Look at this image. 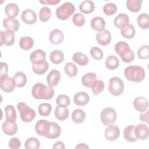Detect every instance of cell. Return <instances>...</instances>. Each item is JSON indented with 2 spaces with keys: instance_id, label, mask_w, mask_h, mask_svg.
<instances>
[{
  "instance_id": "6da1fadb",
  "label": "cell",
  "mask_w": 149,
  "mask_h": 149,
  "mask_svg": "<svg viewBox=\"0 0 149 149\" xmlns=\"http://www.w3.org/2000/svg\"><path fill=\"white\" fill-rule=\"evenodd\" d=\"M33 97L37 100H50L55 94L52 87L46 86L42 83H36L31 90Z\"/></svg>"
},
{
  "instance_id": "7a4b0ae2",
  "label": "cell",
  "mask_w": 149,
  "mask_h": 149,
  "mask_svg": "<svg viewBox=\"0 0 149 149\" xmlns=\"http://www.w3.org/2000/svg\"><path fill=\"white\" fill-rule=\"evenodd\" d=\"M115 51L124 62H131L134 59L133 51L130 49L129 44L125 41L118 42L115 45Z\"/></svg>"
},
{
  "instance_id": "3957f363",
  "label": "cell",
  "mask_w": 149,
  "mask_h": 149,
  "mask_svg": "<svg viewBox=\"0 0 149 149\" xmlns=\"http://www.w3.org/2000/svg\"><path fill=\"white\" fill-rule=\"evenodd\" d=\"M145 70L140 66H129L125 68L124 74L129 81L139 83L143 81L145 77Z\"/></svg>"
},
{
  "instance_id": "277c9868",
  "label": "cell",
  "mask_w": 149,
  "mask_h": 149,
  "mask_svg": "<svg viewBox=\"0 0 149 149\" xmlns=\"http://www.w3.org/2000/svg\"><path fill=\"white\" fill-rule=\"evenodd\" d=\"M74 11V5L70 2H66L56 9V15L59 19L65 20L68 19Z\"/></svg>"
},
{
  "instance_id": "5b68a950",
  "label": "cell",
  "mask_w": 149,
  "mask_h": 149,
  "mask_svg": "<svg viewBox=\"0 0 149 149\" xmlns=\"http://www.w3.org/2000/svg\"><path fill=\"white\" fill-rule=\"evenodd\" d=\"M17 108L20 112V118L24 122H31L36 117V112L24 102H20L17 105Z\"/></svg>"
},
{
  "instance_id": "8992f818",
  "label": "cell",
  "mask_w": 149,
  "mask_h": 149,
  "mask_svg": "<svg viewBox=\"0 0 149 149\" xmlns=\"http://www.w3.org/2000/svg\"><path fill=\"white\" fill-rule=\"evenodd\" d=\"M108 90L113 95L119 96L121 95L124 90V84L122 80L116 76L110 78L109 80Z\"/></svg>"
},
{
  "instance_id": "52a82bcc",
  "label": "cell",
  "mask_w": 149,
  "mask_h": 149,
  "mask_svg": "<svg viewBox=\"0 0 149 149\" xmlns=\"http://www.w3.org/2000/svg\"><path fill=\"white\" fill-rule=\"evenodd\" d=\"M100 118L101 122L104 125L109 126L115 122L117 118V113L113 108L107 107L101 111Z\"/></svg>"
},
{
  "instance_id": "ba28073f",
  "label": "cell",
  "mask_w": 149,
  "mask_h": 149,
  "mask_svg": "<svg viewBox=\"0 0 149 149\" xmlns=\"http://www.w3.org/2000/svg\"><path fill=\"white\" fill-rule=\"evenodd\" d=\"M1 88L5 93H10L14 90L16 84L13 78L7 76L0 77Z\"/></svg>"
},
{
  "instance_id": "9c48e42d",
  "label": "cell",
  "mask_w": 149,
  "mask_h": 149,
  "mask_svg": "<svg viewBox=\"0 0 149 149\" xmlns=\"http://www.w3.org/2000/svg\"><path fill=\"white\" fill-rule=\"evenodd\" d=\"M0 45L7 46L12 45L15 41V33L9 30L0 31Z\"/></svg>"
},
{
  "instance_id": "30bf717a",
  "label": "cell",
  "mask_w": 149,
  "mask_h": 149,
  "mask_svg": "<svg viewBox=\"0 0 149 149\" xmlns=\"http://www.w3.org/2000/svg\"><path fill=\"white\" fill-rule=\"evenodd\" d=\"M50 128V122L45 119H40L35 125L36 133L41 136L46 137Z\"/></svg>"
},
{
  "instance_id": "8fae6325",
  "label": "cell",
  "mask_w": 149,
  "mask_h": 149,
  "mask_svg": "<svg viewBox=\"0 0 149 149\" xmlns=\"http://www.w3.org/2000/svg\"><path fill=\"white\" fill-rule=\"evenodd\" d=\"M134 132L137 140H146L148 137L149 129L148 126L144 123L138 124L134 127Z\"/></svg>"
},
{
  "instance_id": "7c38bea8",
  "label": "cell",
  "mask_w": 149,
  "mask_h": 149,
  "mask_svg": "<svg viewBox=\"0 0 149 149\" xmlns=\"http://www.w3.org/2000/svg\"><path fill=\"white\" fill-rule=\"evenodd\" d=\"M96 40L98 44L102 46L108 45L111 40V34L109 30H103L98 31L96 34Z\"/></svg>"
},
{
  "instance_id": "4fadbf2b",
  "label": "cell",
  "mask_w": 149,
  "mask_h": 149,
  "mask_svg": "<svg viewBox=\"0 0 149 149\" xmlns=\"http://www.w3.org/2000/svg\"><path fill=\"white\" fill-rule=\"evenodd\" d=\"M21 18L22 21L27 24H33L37 22L36 13L30 9H26L23 10Z\"/></svg>"
},
{
  "instance_id": "5bb4252c",
  "label": "cell",
  "mask_w": 149,
  "mask_h": 149,
  "mask_svg": "<svg viewBox=\"0 0 149 149\" xmlns=\"http://www.w3.org/2000/svg\"><path fill=\"white\" fill-rule=\"evenodd\" d=\"M120 135L119 128L115 125H111L105 129L104 132L105 137L109 141H113L118 139Z\"/></svg>"
},
{
  "instance_id": "9a60e30c",
  "label": "cell",
  "mask_w": 149,
  "mask_h": 149,
  "mask_svg": "<svg viewBox=\"0 0 149 149\" xmlns=\"http://www.w3.org/2000/svg\"><path fill=\"white\" fill-rule=\"evenodd\" d=\"M2 130L5 134L13 136L15 134L17 131V125L15 121L6 119L2 124Z\"/></svg>"
},
{
  "instance_id": "2e32d148",
  "label": "cell",
  "mask_w": 149,
  "mask_h": 149,
  "mask_svg": "<svg viewBox=\"0 0 149 149\" xmlns=\"http://www.w3.org/2000/svg\"><path fill=\"white\" fill-rule=\"evenodd\" d=\"M3 26L7 30L13 32L17 31L20 27L19 22L17 20L13 17H6L2 22Z\"/></svg>"
},
{
  "instance_id": "e0dca14e",
  "label": "cell",
  "mask_w": 149,
  "mask_h": 149,
  "mask_svg": "<svg viewBox=\"0 0 149 149\" xmlns=\"http://www.w3.org/2000/svg\"><path fill=\"white\" fill-rule=\"evenodd\" d=\"M135 109L140 112H144L147 111L148 107V101L144 97H138L136 98L133 102Z\"/></svg>"
},
{
  "instance_id": "ac0fdd59",
  "label": "cell",
  "mask_w": 149,
  "mask_h": 149,
  "mask_svg": "<svg viewBox=\"0 0 149 149\" xmlns=\"http://www.w3.org/2000/svg\"><path fill=\"white\" fill-rule=\"evenodd\" d=\"M46 54L44 50L37 49L33 51L30 55V60L32 64L39 63L45 61Z\"/></svg>"
},
{
  "instance_id": "d6986e66",
  "label": "cell",
  "mask_w": 149,
  "mask_h": 149,
  "mask_svg": "<svg viewBox=\"0 0 149 149\" xmlns=\"http://www.w3.org/2000/svg\"><path fill=\"white\" fill-rule=\"evenodd\" d=\"M64 39L63 32L59 29H54L49 34V40L51 44L58 45L61 44Z\"/></svg>"
},
{
  "instance_id": "ffe728a7",
  "label": "cell",
  "mask_w": 149,
  "mask_h": 149,
  "mask_svg": "<svg viewBox=\"0 0 149 149\" xmlns=\"http://www.w3.org/2000/svg\"><path fill=\"white\" fill-rule=\"evenodd\" d=\"M73 101L77 105L84 106L90 101V97L87 93L80 91L74 94Z\"/></svg>"
},
{
  "instance_id": "44dd1931",
  "label": "cell",
  "mask_w": 149,
  "mask_h": 149,
  "mask_svg": "<svg viewBox=\"0 0 149 149\" xmlns=\"http://www.w3.org/2000/svg\"><path fill=\"white\" fill-rule=\"evenodd\" d=\"M61 79L60 72L55 69L52 70L48 74L47 77V81L48 86L51 87H55L58 85Z\"/></svg>"
},
{
  "instance_id": "7402d4cb",
  "label": "cell",
  "mask_w": 149,
  "mask_h": 149,
  "mask_svg": "<svg viewBox=\"0 0 149 149\" xmlns=\"http://www.w3.org/2000/svg\"><path fill=\"white\" fill-rule=\"evenodd\" d=\"M129 16L124 13H121L116 16L114 19L115 26L119 29H122L129 24Z\"/></svg>"
},
{
  "instance_id": "603a6c76",
  "label": "cell",
  "mask_w": 149,
  "mask_h": 149,
  "mask_svg": "<svg viewBox=\"0 0 149 149\" xmlns=\"http://www.w3.org/2000/svg\"><path fill=\"white\" fill-rule=\"evenodd\" d=\"M54 113L55 117L58 120H65L68 118L69 112L66 106L59 105L55 108Z\"/></svg>"
},
{
  "instance_id": "cb8c5ba5",
  "label": "cell",
  "mask_w": 149,
  "mask_h": 149,
  "mask_svg": "<svg viewBox=\"0 0 149 149\" xmlns=\"http://www.w3.org/2000/svg\"><path fill=\"white\" fill-rule=\"evenodd\" d=\"M61 133V129L60 126L55 123L51 122H50L49 130L45 137L49 139H54L59 137Z\"/></svg>"
},
{
  "instance_id": "d4e9b609",
  "label": "cell",
  "mask_w": 149,
  "mask_h": 149,
  "mask_svg": "<svg viewBox=\"0 0 149 149\" xmlns=\"http://www.w3.org/2000/svg\"><path fill=\"white\" fill-rule=\"evenodd\" d=\"M90 25L93 30L97 31H101L104 30L105 27V21L101 17L96 16L91 19Z\"/></svg>"
},
{
  "instance_id": "484cf974",
  "label": "cell",
  "mask_w": 149,
  "mask_h": 149,
  "mask_svg": "<svg viewBox=\"0 0 149 149\" xmlns=\"http://www.w3.org/2000/svg\"><path fill=\"white\" fill-rule=\"evenodd\" d=\"M134 126L130 125L127 126L123 131V137L126 140L129 142H135L137 140V139L134 135Z\"/></svg>"
},
{
  "instance_id": "4316f807",
  "label": "cell",
  "mask_w": 149,
  "mask_h": 149,
  "mask_svg": "<svg viewBox=\"0 0 149 149\" xmlns=\"http://www.w3.org/2000/svg\"><path fill=\"white\" fill-rule=\"evenodd\" d=\"M48 68H49V64L45 61L39 63L33 64L31 67V69L33 72L39 75L44 74L48 70Z\"/></svg>"
},
{
  "instance_id": "83f0119b",
  "label": "cell",
  "mask_w": 149,
  "mask_h": 149,
  "mask_svg": "<svg viewBox=\"0 0 149 149\" xmlns=\"http://www.w3.org/2000/svg\"><path fill=\"white\" fill-rule=\"evenodd\" d=\"M97 80V75L95 73L88 72L84 74L81 77V83L86 87H91L93 83Z\"/></svg>"
},
{
  "instance_id": "f1b7e54d",
  "label": "cell",
  "mask_w": 149,
  "mask_h": 149,
  "mask_svg": "<svg viewBox=\"0 0 149 149\" xmlns=\"http://www.w3.org/2000/svg\"><path fill=\"white\" fill-rule=\"evenodd\" d=\"M95 9L94 3L92 1L86 0L83 1L80 6V10L84 14H90L92 13Z\"/></svg>"
},
{
  "instance_id": "f546056e",
  "label": "cell",
  "mask_w": 149,
  "mask_h": 149,
  "mask_svg": "<svg viewBox=\"0 0 149 149\" xmlns=\"http://www.w3.org/2000/svg\"><path fill=\"white\" fill-rule=\"evenodd\" d=\"M72 59L74 62L81 66H86L89 61L87 56L80 52L74 53L72 56Z\"/></svg>"
},
{
  "instance_id": "4dcf8cb0",
  "label": "cell",
  "mask_w": 149,
  "mask_h": 149,
  "mask_svg": "<svg viewBox=\"0 0 149 149\" xmlns=\"http://www.w3.org/2000/svg\"><path fill=\"white\" fill-rule=\"evenodd\" d=\"M19 12V6L14 3H8L5 8V13L9 17L15 18Z\"/></svg>"
},
{
  "instance_id": "1f68e13d",
  "label": "cell",
  "mask_w": 149,
  "mask_h": 149,
  "mask_svg": "<svg viewBox=\"0 0 149 149\" xmlns=\"http://www.w3.org/2000/svg\"><path fill=\"white\" fill-rule=\"evenodd\" d=\"M16 87H23L27 83V77L26 74L22 72H16L13 77Z\"/></svg>"
},
{
  "instance_id": "d6a6232c",
  "label": "cell",
  "mask_w": 149,
  "mask_h": 149,
  "mask_svg": "<svg viewBox=\"0 0 149 149\" xmlns=\"http://www.w3.org/2000/svg\"><path fill=\"white\" fill-rule=\"evenodd\" d=\"M86 118V113L81 109L74 110L72 114V119L74 123L79 124L83 122Z\"/></svg>"
},
{
  "instance_id": "836d02e7",
  "label": "cell",
  "mask_w": 149,
  "mask_h": 149,
  "mask_svg": "<svg viewBox=\"0 0 149 149\" xmlns=\"http://www.w3.org/2000/svg\"><path fill=\"white\" fill-rule=\"evenodd\" d=\"M34 45V40L33 39L29 36L22 37L19 41V46L20 47L24 50L27 51L30 49Z\"/></svg>"
},
{
  "instance_id": "e575fe53",
  "label": "cell",
  "mask_w": 149,
  "mask_h": 149,
  "mask_svg": "<svg viewBox=\"0 0 149 149\" xmlns=\"http://www.w3.org/2000/svg\"><path fill=\"white\" fill-rule=\"evenodd\" d=\"M105 65L107 69L109 70H114L119 66V60L114 55H109L106 58Z\"/></svg>"
},
{
  "instance_id": "d590c367",
  "label": "cell",
  "mask_w": 149,
  "mask_h": 149,
  "mask_svg": "<svg viewBox=\"0 0 149 149\" xmlns=\"http://www.w3.org/2000/svg\"><path fill=\"white\" fill-rule=\"evenodd\" d=\"M51 61L54 64H59L63 61L64 54L60 50H54L49 55Z\"/></svg>"
},
{
  "instance_id": "8d00e7d4",
  "label": "cell",
  "mask_w": 149,
  "mask_h": 149,
  "mask_svg": "<svg viewBox=\"0 0 149 149\" xmlns=\"http://www.w3.org/2000/svg\"><path fill=\"white\" fill-rule=\"evenodd\" d=\"M136 30L135 28L132 24H128L125 27L120 30V33L122 36L127 39H132L135 35Z\"/></svg>"
},
{
  "instance_id": "74e56055",
  "label": "cell",
  "mask_w": 149,
  "mask_h": 149,
  "mask_svg": "<svg viewBox=\"0 0 149 149\" xmlns=\"http://www.w3.org/2000/svg\"><path fill=\"white\" fill-rule=\"evenodd\" d=\"M142 1L127 0L126 1L127 8L132 12H138L141 8Z\"/></svg>"
},
{
  "instance_id": "f35d334b",
  "label": "cell",
  "mask_w": 149,
  "mask_h": 149,
  "mask_svg": "<svg viewBox=\"0 0 149 149\" xmlns=\"http://www.w3.org/2000/svg\"><path fill=\"white\" fill-rule=\"evenodd\" d=\"M137 24L139 26L143 29H148L149 27V17L147 13H141L140 14L137 19Z\"/></svg>"
},
{
  "instance_id": "ab89813d",
  "label": "cell",
  "mask_w": 149,
  "mask_h": 149,
  "mask_svg": "<svg viewBox=\"0 0 149 149\" xmlns=\"http://www.w3.org/2000/svg\"><path fill=\"white\" fill-rule=\"evenodd\" d=\"M64 70L66 74L70 77L76 76L78 72L77 66L72 62L66 63L64 67Z\"/></svg>"
},
{
  "instance_id": "60d3db41",
  "label": "cell",
  "mask_w": 149,
  "mask_h": 149,
  "mask_svg": "<svg viewBox=\"0 0 149 149\" xmlns=\"http://www.w3.org/2000/svg\"><path fill=\"white\" fill-rule=\"evenodd\" d=\"M26 149H38L40 147V143L36 137L28 138L24 143Z\"/></svg>"
},
{
  "instance_id": "b9f144b4",
  "label": "cell",
  "mask_w": 149,
  "mask_h": 149,
  "mask_svg": "<svg viewBox=\"0 0 149 149\" xmlns=\"http://www.w3.org/2000/svg\"><path fill=\"white\" fill-rule=\"evenodd\" d=\"M104 83L101 80H96L92 84L91 88L94 95L100 94L104 89Z\"/></svg>"
},
{
  "instance_id": "7bdbcfd3",
  "label": "cell",
  "mask_w": 149,
  "mask_h": 149,
  "mask_svg": "<svg viewBox=\"0 0 149 149\" xmlns=\"http://www.w3.org/2000/svg\"><path fill=\"white\" fill-rule=\"evenodd\" d=\"M5 115H6V119L9 120H12V121H16V112L12 105H8L5 108Z\"/></svg>"
},
{
  "instance_id": "ee69618b",
  "label": "cell",
  "mask_w": 149,
  "mask_h": 149,
  "mask_svg": "<svg viewBox=\"0 0 149 149\" xmlns=\"http://www.w3.org/2000/svg\"><path fill=\"white\" fill-rule=\"evenodd\" d=\"M51 16V9L47 6H44L41 8L39 12V19L42 22H46L49 20Z\"/></svg>"
},
{
  "instance_id": "f6af8a7d",
  "label": "cell",
  "mask_w": 149,
  "mask_h": 149,
  "mask_svg": "<svg viewBox=\"0 0 149 149\" xmlns=\"http://www.w3.org/2000/svg\"><path fill=\"white\" fill-rule=\"evenodd\" d=\"M117 9L118 7L116 5L112 2L106 3L103 7L104 13L108 16H111L114 15L116 12Z\"/></svg>"
},
{
  "instance_id": "bcb514c9",
  "label": "cell",
  "mask_w": 149,
  "mask_h": 149,
  "mask_svg": "<svg viewBox=\"0 0 149 149\" xmlns=\"http://www.w3.org/2000/svg\"><path fill=\"white\" fill-rule=\"evenodd\" d=\"M52 110L51 105L48 103H42L38 107V113L42 116H48Z\"/></svg>"
},
{
  "instance_id": "7dc6e473",
  "label": "cell",
  "mask_w": 149,
  "mask_h": 149,
  "mask_svg": "<svg viewBox=\"0 0 149 149\" xmlns=\"http://www.w3.org/2000/svg\"><path fill=\"white\" fill-rule=\"evenodd\" d=\"M138 58L140 59H147L149 58V47L148 45H144L140 47L137 52Z\"/></svg>"
},
{
  "instance_id": "c3c4849f",
  "label": "cell",
  "mask_w": 149,
  "mask_h": 149,
  "mask_svg": "<svg viewBox=\"0 0 149 149\" xmlns=\"http://www.w3.org/2000/svg\"><path fill=\"white\" fill-rule=\"evenodd\" d=\"M90 53L91 56L95 60H100L104 56V53L102 49L97 47H93L90 49Z\"/></svg>"
},
{
  "instance_id": "681fc988",
  "label": "cell",
  "mask_w": 149,
  "mask_h": 149,
  "mask_svg": "<svg viewBox=\"0 0 149 149\" xmlns=\"http://www.w3.org/2000/svg\"><path fill=\"white\" fill-rule=\"evenodd\" d=\"M72 21L74 25L78 27H81L85 23V18L81 13H76L73 16Z\"/></svg>"
},
{
  "instance_id": "f907efd6",
  "label": "cell",
  "mask_w": 149,
  "mask_h": 149,
  "mask_svg": "<svg viewBox=\"0 0 149 149\" xmlns=\"http://www.w3.org/2000/svg\"><path fill=\"white\" fill-rule=\"evenodd\" d=\"M70 101L69 97L65 94H60L58 96L56 100V103L58 105H62L65 106H69L70 104Z\"/></svg>"
},
{
  "instance_id": "816d5d0a",
  "label": "cell",
  "mask_w": 149,
  "mask_h": 149,
  "mask_svg": "<svg viewBox=\"0 0 149 149\" xmlns=\"http://www.w3.org/2000/svg\"><path fill=\"white\" fill-rule=\"evenodd\" d=\"M21 146L20 140L17 137L12 138L9 141V147L11 149H17Z\"/></svg>"
},
{
  "instance_id": "f5cc1de1",
  "label": "cell",
  "mask_w": 149,
  "mask_h": 149,
  "mask_svg": "<svg viewBox=\"0 0 149 149\" xmlns=\"http://www.w3.org/2000/svg\"><path fill=\"white\" fill-rule=\"evenodd\" d=\"M1 65V72H0V77H2L4 76L8 75V66L6 63L1 62L0 63Z\"/></svg>"
},
{
  "instance_id": "db71d44e",
  "label": "cell",
  "mask_w": 149,
  "mask_h": 149,
  "mask_svg": "<svg viewBox=\"0 0 149 149\" xmlns=\"http://www.w3.org/2000/svg\"><path fill=\"white\" fill-rule=\"evenodd\" d=\"M41 3L44 5H55L58 4L60 1L59 0H44V1H39Z\"/></svg>"
},
{
  "instance_id": "11a10c76",
  "label": "cell",
  "mask_w": 149,
  "mask_h": 149,
  "mask_svg": "<svg viewBox=\"0 0 149 149\" xmlns=\"http://www.w3.org/2000/svg\"><path fill=\"white\" fill-rule=\"evenodd\" d=\"M53 149H65V146L63 142L62 141H57L55 143H54L53 147Z\"/></svg>"
},
{
  "instance_id": "9f6ffc18",
  "label": "cell",
  "mask_w": 149,
  "mask_h": 149,
  "mask_svg": "<svg viewBox=\"0 0 149 149\" xmlns=\"http://www.w3.org/2000/svg\"><path fill=\"white\" fill-rule=\"evenodd\" d=\"M148 112L149 111H147L146 113H141L140 115V119L141 120V121L146 122L147 123H148Z\"/></svg>"
},
{
  "instance_id": "6f0895ef",
  "label": "cell",
  "mask_w": 149,
  "mask_h": 149,
  "mask_svg": "<svg viewBox=\"0 0 149 149\" xmlns=\"http://www.w3.org/2000/svg\"><path fill=\"white\" fill-rule=\"evenodd\" d=\"M75 148H89V147L84 143H80L75 147Z\"/></svg>"
}]
</instances>
